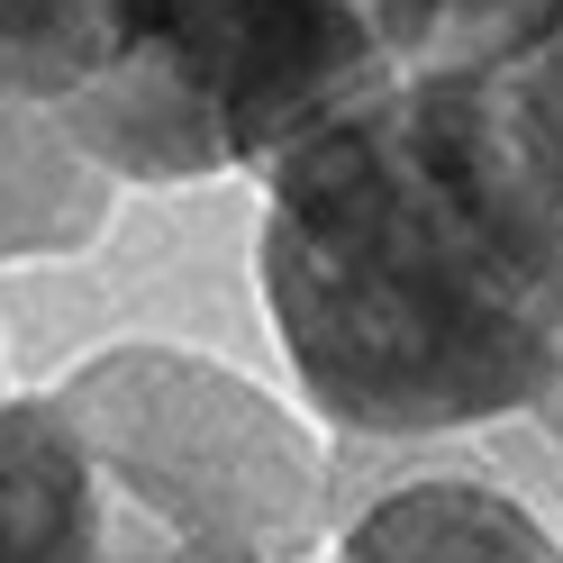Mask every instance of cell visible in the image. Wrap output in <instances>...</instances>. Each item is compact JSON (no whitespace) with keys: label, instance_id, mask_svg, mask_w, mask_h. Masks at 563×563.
Segmentation results:
<instances>
[{"label":"cell","instance_id":"cell-1","mask_svg":"<svg viewBox=\"0 0 563 563\" xmlns=\"http://www.w3.org/2000/svg\"><path fill=\"white\" fill-rule=\"evenodd\" d=\"M255 291L328 428H482L563 382V0H490L273 164Z\"/></svg>","mask_w":563,"mask_h":563},{"label":"cell","instance_id":"cell-2","mask_svg":"<svg viewBox=\"0 0 563 563\" xmlns=\"http://www.w3.org/2000/svg\"><path fill=\"white\" fill-rule=\"evenodd\" d=\"M445 0H0V110L100 183L273 173L437 46Z\"/></svg>","mask_w":563,"mask_h":563},{"label":"cell","instance_id":"cell-3","mask_svg":"<svg viewBox=\"0 0 563 563\" xmlns=\"http://www.w3.org/2000/svg\"><path fill=\"white\" fill-rule=\"evenodd\" d=\"M91 445L136 482L173 490L264 563H300L319 537V464L255 382L173 345H110L55 382Z\"/></svg>","mask_w":563,"mask_h":563},{"label":"cell","instance_id":"cell-4","mask_svg":"<svg viewBox=\"0 0 563 563\" xmlns=\"http://www.w3.org/2000/svg\"><path fill=\"white\" fill-rule=\"evenodd\" d=\"M110 464L64 391L0 400V563H100Z\"/></svg>","mask_w":563,"mask_h":563},{"label":"cell","instance_id":"cell-5","mask_svg":"<svg viewBox=\"0 0 563 563\" xmlns=\"http://www.w3.org/2000/svg\"><path fill=\"white\" fill-rule=\"evenodd\" d=\"M336 563H563L545 545V527L490 500L473 482H418L391 490L382 509H364L336 537Z\"/></svg>","mask_w":563,"mask_h":563},{"label":"cell","instance_id":"cell-6","mask_svg":"<svg viewBox=\"0 0 563 563\" xmlns=\"http://www.w3.org/2000/svg\"><path fill=\"white\" fill-rule=\"evenodd\" d=\"M110 219V183L55 128L0 110V255H82Z\"/></svg>","mask_w":563,"mask_h":563},{"label":"cell","instance_id":"cell-7","mask_svg":"<svg viewBox=\"0 0 563 563\" xmlns=\"http://www.w3.org/2000/svg\"><path fill=\"white\" fill-rule=\"evenodd\" d=\"M545 409H554V437H563V382H554V400H545Z\"/></svg>","mask_w":563,"mask_h":563},{"label":"cell","instance_id":"cell-8","mask_svg":"<svg viewBox=\"0 0 563 563\" xmlns=\"http://www.w3.org/2000/svg\"><path fill=\"white\" fill-rule=\"evenodd\" d=\"M0 400H10V391H0Z\"/></svg>","mask_w":563,"mask_h":563}]
</instances>
